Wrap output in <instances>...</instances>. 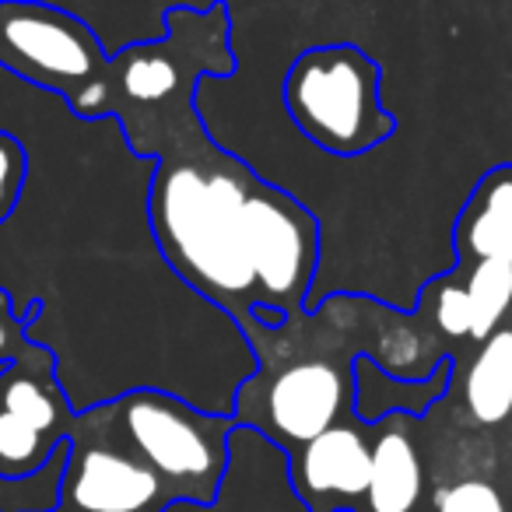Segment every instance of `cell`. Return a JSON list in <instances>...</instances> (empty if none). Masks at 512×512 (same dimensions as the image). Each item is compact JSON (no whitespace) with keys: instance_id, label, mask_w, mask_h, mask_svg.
<instances>
[{"instance_id":"cell-1","label":"cell","mask_w":512,"mask_h":512,"mask_svg":"<svg viewBox=\"0 0 512 512\" xmlns=\"http://www.w3.org/2000/svg\"><path fill=\"white\" fill-rule=\"evenodd\" d=\"M0 130L25 148V183L0 221V292L25 337L53 351L74 411L141 390L120 313L123 281L165 278L148 221L155 158L130 151L120 123L81 120L64 99L0 71Z\"/></svg>"},{"instance_id":"cell-2","label":"cell","mask_w":512,"mask_h":512,"mask_svg":"<svg viewBox=\"0 0 512 512\" xmlns=\"http://www.w3.org/2000/svg\"><path fill=\"white\" fill-rule=\"evenodd\" d=\"M183 92L155 109L120 116L130 151L155 158L148 221L162 260L200 299L242 323L260 306L246 246V200L260 176L211 144Z\"/></svg>"},{"instance_id":"cell-3","label":"cell","mask_w":512,"mask_h":512,"mask_svg":"<svg viewBox=\"0 0 512 512\" xmlns=\"http://www.w3.org/2000/svg\"><path fill=\"white\" fill-rule=\"evenodd\" d=\"M256 369L235 390V425L253 428L271 439L281 453H295L351 414L355 397V358L362 348L334 344L330 355L306 348L292 323L260 327L242 323Z\"/></svg>"},{"instance_id":"cell-4","label":"cell","mask_w":512,"mask_h":512,"mask_svg":"<svg viewBox=\"0 0 512 512\" xmlns=\"http://www.w3.org/2000/svg\"><path fill=\"white\" fill-rule=\"evenodd\" d=\"M228 32L232 18L221 0L207 8L176 4L165 11V32L158 39H141L109 53L99 88L71 113L81 120H120L183 92H197L207 78H228L235 71Z\"/></svg>"},{"instance_id":"cell-5","label":"cell","mask_w":512,"mask_h":512,"mask_svg":"<svg viewBox=\"0 0 512 512\" xmlns=\"http://www.w3.org/2000/svg\"><path fill=\"white\" fill-rule=\"evenodd\" d=\"M102 411L116 442L155 470L176 502H214L228 470L232 414L204 411L158 386L120 393Z\"/></svg>"},{"instance_id":"cell-6","label":"cell","mask_w":512,"mask_h":512,"mask_svg":"<svg viewBox=\"0 0 512 512\" xmlns=\"http://www.w3.org/2000/svg\"><path fill=\"white\" fill-rule=\"evenodd\" d=\"M383 71L351 43L313 46L288 67L281 102L292 123L327 155L358 158L390 141L397 120L383 106Z\"/></svg>"},{"instance_id":"cell-7","label":"cell","mask_w":512,"mask_h":512,"mask_svg":"<svg viewBox=\"0 0 512 512\" xmlns=\"http://www.w3.org/2000/svg\"><path fill=\"white\" fill-rule=\"evenodd\" d=\"M109 53L74 11L46 0H0V71L78 109L99 88Z\"/></svg>"},{"instance_id":"cell-8","label":"cell","mask_w":512,"mask_h":512,"mask_svg":"<svg viewBox=\"0 0 512 512\" xmlns=\"http://www.w3.org/2000/svg\"><path fill=\"white\" fill-rule=\"evenodd\" d=\"M246 246L260 306L285 320L309 313V288L320 267V225L292 193L256 179L246 200ZM253 309V313H256Z\"/></svg>"},{"instance_id":"cell-9","label":"cell","mask_w":512,"mask_h":512,"mask_svg":"<svg viewBox=\"0 0 512 512\" xmlns=\"http://www.w3.org/2000/svg\"><path fill=\"white\" fill-rule=\"evenodd\" d=\"M67 442L71 449L60 484L64 512H162L176 502L155 470L116 442L102 404L78 411Z\"/></svg>"},{"instance_id":"cell-10","label":"cell","mask_w":512,"mask_h":512,"mask_svg":"<svg viewBox=\"0 0 512 512\" xmlns=\"http://www.w3.org/2000/svg\"><path fill=\"white\" fill-rule=\"evenodd\" d=\"M74 418L53 351L29 341L22 355L0 365V477L43 467L71 435Z\"/></svg>"},{"instance_id":"cell-11","label":"cell","mask_w":512,"mask_h":512,"mask_svg":"<svg viewBox=\"0 0 512 512\" xmlns=\"http://www.w3.org/2000/svg\"><path fill=\"white\" fill-rule=\"evenodd\" d=\"M372 442L365 439L362 421L344 418L288 453V477L306 505L327 502H358L369 488Z\"/></svg>"},{"instance_id":"cell-12","label":"cell","mask_w":512,"mask_h":512,"mask_svg":"<svg viewBox=\"0 0 512 512\" xmlns=\"http://www.w3.org/2000/svg\"><path fill=\"white\" fill-rule=\"evenodd\" d=\"M453 383V358H439L432 365L428 376L418 379H397L383 369L372 355L355 358V397H351V414L362 425H376L393 414L404 418H421L425 411H432V404H439L449 393Z\"/></svg>"},{"instance_id":"cell-13","label":"cell","mask_w":512,"mask_h":512,"mask_svg":"<svg viewBox=\"0 0 512 512\" xmlns=\"http://www.w3.org/2000/svg\"><path fill=\"white\" fill-rule=\"evenodd\" d=\"M453 242L463 264L474 260L512 264V165H498L474 186L456 221Z\"/></svg>"},{"instance_id":"cell-14","label":"cell","mask_w":512,"mask_h":512,"mask_svg":"<svg viewBox=\"0 0 512 512\" xmlns=\"http://www.w3.org/2000/svg\"><path fill=\"white\" fill-rule=\"evenodd\" d=\"M400 421H404V414L386 418L383 432L372 442L369 488H365L369 512H414L421 502V491H425L421 456L407 428H400Z\"/></svg>"},{"instance_id":"cell-15","label":"cell","mask_w":512,"mask_h":512,"mask_svg":"<svg viewBox=\"0 0 512 512\" xmlns=\"http://www.w3.org/2000/svg\"><path fill=\"white\" fill-rule=\"evenodd\" d=\"M463 404L477 425H502L512 414V330L498 327L477 344L463 379Z\"/></svg>"},{"instance_id":"cell-16","label":"cell","mask_w":512,"mask_h":512,"mask_svg":"<svg viewBox=\"0 0 512 512\" xmlns=\"http://www.w3.org/2000/svg\"><path fill=\"white\" fill-rule=\"evenodd\" d=\"M470 306V341L481 344L502 327L512 309V264L505 260H474L456 267Z\"/></svg>"},{"instance_id":"cell-17","label":"cell","mask_w":512,"mask_h":512,"mask_svg":"<svg viewBox=\"0 0 512 512\" xmlns=\"http://www.w3.org/2000/svg\"><path fill=\"white\" fill-rule=\"evenodd\" d=\"M67 449H71V442L64 439L57 446V453L43 467L32 470V474L0 477V512H57Z\"/></svg>"},{"instance_id":"cell-18","label":"cell","mask_w":512,"mask_h":512,"mask_svg":"<svg viewBox=\"0 0 512 512\" xmlns=\"http://www.w3.org/2000/svg\"><path fill=\"white\" fill-rule=\"evenodd\" d=\"M425 299L432 302V320L442 337H449V341L470 337V306H467L460 271L442 274L439 281H432V285L425 288Z\"/></svg>"},{"instance_id":"cell-19","label":"cell","mask_w":512,"mask_h":512,"mask_svg":"<svg viewBox=\"0 0 512 512\" xmlns=\"http://www.w3.org/2000/svg\"><path fill=\"white\" fill-rule=\"evenodd\" d=\"M432 512H509V505L491 481L467 477V481H453L435 491Z\"/></svg>"},{"instance_id":"cell-20","label":"cell","mask_w":512,"mask_h":512,"mask_svg":"<svg viewBox=\"0 0 512 512\" xmlns=\"http://www.w3.org/2000/svg\"><path fill=\"white\" fill-rule=\"evenodd\" d=\"M25 165H29L25 162V148L8 134V130H0V221L8 218L18 193H22Z\"/></svg>"},{"instance_id":"cell-21","label":"cell","mask_w":512,"mask_h":512,"mask_svg":"<svg viewBox=\"0 0 512 512\" xmlns=\"http://www.w3.org/2000/svg\"><path fill=\"white\" fill-rule=\"evenodd\" d=\"M414 512H421V509H414Z\"/></svg>"},{"instance_id":"cell-22","label":"cell","mask_w":512,"mask_h":512,"mask_svg":"<svg viewBox=\"0 0 512 512\" xmlns=\"http://www.w3.org/2000/svg\"><path fill=\"white\" fill-rule=\"evenodd\" d=\"M57 512H64V509H57Z\"/></svg>"}]
</instances>
